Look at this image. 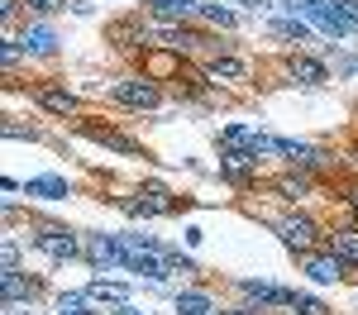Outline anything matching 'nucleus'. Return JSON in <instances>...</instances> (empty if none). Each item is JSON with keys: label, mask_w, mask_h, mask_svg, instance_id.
I'll return each mask as SVG.
<instances>
[{"label": "nucleus", "mask_w": 358, "mask_h": 315, "mask_svg": "<svg viewBox=\"0 0 358 315\" xmlns=\"http://www.w3.org/2000/svg\"><path fill=\"white\" fill-rule=\"evenodd\" d=\"M287 77L301 82V86H325V82H330V67L315 62V57H306V53H296L292 62H287Z\"/></svg>", "instance_id": "nucleus-8"}, {"label": "nucleus", "mask_w": 358, "mask_h": 315, "mask_svg": "<svg viewBox=\"0 0 358 315\" xmlns=\"http://www.w3.org/2000/svg\"><path fill=\"white\" fill-rule=\"evenodd\" d=\"M277 234H282V244H287L292 254H310L315 239H320V225H315L310 215H282V220H277Z\"/></svg>", "instance_id": "nucleus-4"}, {"label": "nucleus", "mask_w": 358, "mask_h": 315, "mask_svg": "<svg viewBox=\"0 0 358 315\" xmlns=\"http://www.w3.org/2000/svg\"><path fill=\"white\" fill-rule=\"evenodd\" d=\"M206 24H215V29H234L239 24V15L229 10V5H220V0H201V10H196Z\"/></svg>", "instance_id": "nucleus-18"}, {"label": "nucleus", "mask_w": 358, "mask_h": 315, "mask_svg": "<svg viewBox=\"0 0 358 315\" xmlns=\"http://www.w3.org/2000/svg\"><path fill=\"white\" fill-rule=\"evenodd\" d=\"M86 291H91V301H110V306H124V301H129V286H124V282H110V277L91 282Z\"/></svg>", "instance_id": "nucleus-19"}, {"label": "nucleus", "mask_w": 358, "mask_h": 315, "mask_svg": "<svg viewBox=\"0 0 358 315\" xmlns=\"http://www.w3.org/2000/svg\"><path fill=\"white\" fill-rule=\"evenodd\" d=\"M34 296H38V282L34 277H24L20 268L5 272V306H20V301H34Z\"/></svg>", "instance_id": "nucleus-15"}, {"label": "nucleus", "mask_w": 358, "mask_h": 315, "mask_svg": "<svg viewBox=\"0 0 358 315\" xmlns=\"http://www.w3.org/2000/svg\"><path fill=\"white\" fill-rule=\"evenodd\" d=\"M115 315H143V311H134V306L124 301V306H115Z\"/></svg>", "instance_id": "nucleus-31"}, {"label": "nucleus", "mask_w": 358, "mask_h": 315, "mask_svg": "<svg viewBox=\"0 0 358 315\" xmlns=\"http://www.w3.org/2000/svg\"><path fill=\"white\" fill-rule=\"evenodd\" d=\"M277 196L306 200V196H310V177H306V172H296V177H277Z\"/></svg>", "instance_id": "nucleus-21"}, {"label": "nucleus", "mask_w": 358, "mask_h": 315, "mask_svg": "<svg viewBox=\"0 0 358 315\" xmlns=\"http://www.w3.org/2000/svg\"><path fill=\"white\" fill-rule=\"evenodd\" d=\"M167 268H172V272H201V268H196V258L177 254V249H167Z\"/></svg>", "instance_id": "nucleus-26"}, {"label": "nucleus", "mask_w": 358, "mask_h": 315, "mask_svg": "<svg viewBox=\"0 0 358 315\" xmlns=\"http://www.w3.org/2000/svg\"><path fill=\"white\" fill-rule=\"evenodd\" d=\"M325 0H282V15H296V20H310Z\"/></svg>", "instance_id": "nucleus-24"}, {"label": "nucleus", "mask_w": 358, "mask_h": 315, "mask_svg": "<svg viewBox=\"0 0 358 315\" xmlns=\"http://www.w3.org/2000/svg\"><path fill=\"white\" fill-rule=\"evenodd\" d=\"M292 315H330L325 311V301H315V296H306V291H292Z\"/></svg>", "instance_id": "nucleus-23"}, {"label": "nucleus", "mask_w": 358, "mask_h": 315, "mask_svg": "<svg viewBox=\"0 0 358 315\" xmlns=\"http://www.w3.org/2000/svg\"><path fill=\"white\" fill-rule=\"evenodd\" d=\"M24 196L29 200H67V196H72V186H67V177H29Z\"/></svg>", "instance_id": "nucleus-10"}, {"label": "nucleus", "mask_w": 358, "mask_h": 315, "mask_svg": "<svg viewBox=\"0 0 358 315\" xmlns=\"http://www.w3.org/2000/svg\"><path fill=\"white\" fill-rule=\"evenodd\" d=\"M82 134H86V139H96V143H106V148H115V153H129V158L138 153L134 139H124V134H115V129H101V124H82Z\"/></svg>", "instance_id": "nucleus-17"}, {"label": "nucleus", "mask_w": 358, "mask_h": 315, "mask_svg": "<svg viewBox=\"0 0 358 315\" xmlns=\"http://www.w3.org/2000/svg\"><path fill=\"white\" fill-rule=\"evenodd\" d=\"M301 268H306V277H310V282L330 286V282H344L354 263H349V258H339L334 249H325V254H301Z\"/></svg>", "instance_id": "nucleus-3"}, {"label": "nucleus", "mask_w": 358, "mask_h": 315, "mask_svg": "<svg viewBox=\"0 0 358 315\" xmlns=\"http://www.w3.org/2000/svg\"><path fill=\"white\" fill-rule=\"evenodd\" d=\"M34 249H38V254H48L53 263H72V258L82 254L77 234H72L67 225H48V220H38V225H34Z\"/></svg>", "instance_id": "nucleus-1"}, {"label": "nucleus", "mask_w": 358, "mask_h": 315, "mask_svg": "<svg viewBox=\"0 0 358 315\" xmlns=\"http://www.w3.org/2000/svg\"><path fill=\"white\" fill-rule=\"evenodd\" d=\"M110 101L115 105H129V110H158L163 91H158L153 77H124V82L110 86Z\"/></svg>", "instance_id": "nucleus-2"}, {"label": "nucleus", "mask_w": 358, "mask_h": 315, "mask_svg": "<svg viewBox=\"0 0 358 315\" xmlns=\"http://www.w3.org/2000/svg\"><path fill=\"white\" fill-rule=\"evenodd\" d=\"M72 0H24L29 15H38V20H48V15H57V10H67Z\"/></svg>", "instance_id": "nucleus-25"}, {"label": "nucleus", "mask_w": 358, "mask_h": 315, "mask_svg": "<svg viewBox=\"0 0 358 315\" xmlns=\"http://www.w3.org/2000/svg\"><path fill=\"white\" fill-rule=\"evenodd\" d=\"M330 249H334L339 258L358 263V229H334V234H330Z\"/></svg>", "instance_id": "nucleus-22"}, {"label": "nucleus", "mask_w": 358, "mask_h": 315, "mask_svg": "<svg viewBox=\"0 0 358 315\" xmlns=\"http://www.w3.org/2000/svg\"><path fill=\"white\" fill-rule=\"evenodd\" d=\"M20 48H24V57H53L57 53V29L53 24H24L20 29Z\"/></svg>", "instance_id": "nucleus-7"}, {"label": "nucleus", "mask_w": 358, "mask_h": 315, "mask_svg": "<svg viewBox=\"0 0 358 315\" xmlns=\"http://www.w3.org/2000/svg\"><path fill=\"white\" fill-rule=\"evenodd\" d=\"M273 38H282V43H315V24L296 20V15H282V20H273Z\"/></svg>", "instance_id": "nucleus-11"}, {"label": "nucleus", "mask_w": 358, "mask_h": 315, "mask_svg": "<svg viewBox=\"0 0 358 315\" xmlns=\"http://www.w3.org/2000/svg\"><path fill=\"white\" fill-rule=\"evenodd\" d=\"M277 158H287L296 172H315L330 163V153L325 148H315V143H301V139H277Z\"/></svg>", "instance_id": "nucleus-5"}, {"label": "nucleus", "mask_w": 358, "mask_h": 315, "mask_svg": "<svg viewBox=\"0 0 358 315\" xmlns=\"http://www.w3.org/2000/svg\"><path fill=\"white\" fill-rule=\"evenodd\" d=\"M53 315H101V311L91 306V291H67V296H57Z\"/></svg>", "instance_id": "nucleus-20"}, {"label": "nucleus", "mask_w": 358, "mask_h": 315, "mask_svg": "<svg viewBox=\"0 0 358 315\" xmlns=\"http://www.w3.org/2000/svg\"><path fill=\"white\" fill-rule=\"evenodd\" d=\"M201 10V0H148V15L163 20V24H182Z\"/></svg>", "instance_id": "nucleus-9"}, {"label": "nucleus", "mask_w": 358, "mask_h": 315, "mask_svg": "<svg viewBox=\"0 0 358 315\" xmlns=\"http://www.w3.org/2000/svg\"><path fill=\"white\" fill-rule=\"evenodd\" d=\"M220 168H224V177H244V172L258 168V153H248L239 143H220Z\"/></svg>", "instance_id": "nucleus-12"}, {"label": "nucleus", "mask_w": 358, "mask_h": 315, "mask_svg": "<svg viewBox=\"0 0 358 315\" xmlns=\"http://www.w3.org/2000/svg\"><path fill=\"white\" fill-rule=\"evenodd\" d=\"M206 77L210 82H248V67L239 57H210L206 62Z\"/></svg>", "instance_id": "nucleus-16"}, {"label": "nucleus", "mask_w": 358, "mask_h": 315, "mask_svg": "<svg viewBox=\"0 0 358 315\" xmlns=\"http://www.w3.org/2000/svg\"><path fill=\"white\" fill-rule=\"evenodd\" d=\"M20 5H24V0H0V20H5V24H10V20H15V15H20Z\"/></svg>", "instance_id": "nucleus-28"}, {"label": "nucleus", "mask_w": 358, "mask_h": 315, "mask_svg": "<svg viewBox=\"0 0 358 315\" xmlns=\"http://www.w3.org/2000/svg\"><path fill=\"white\" fill-rule=\"evenodd\" d=\"M34 101H38L48 115H77V96H72V91H62V86H43Z\"/></svg>", "instance_id": "nucleus-14"}, {"label": "nucleus", "mask_w": 358, "mask_h": 315, "mask_svg": "<svg viewBox=\"0 0 358 315\" xmlns=\"http://www.w3.org/2000/svg\"><path fill=\"white\" fill-rule=\"evenodd\" d=\"M177 315H220V311H215L210 291H201V286H187V291H177Z\"/></svg>", "instance_id": "nucleus-13"}, {"label": "nucleus", "mask_w": 358, "mask_h": 315, "mask_svg": "<svg viewBox=\"0 0 358 315\" xmlns=\"http://www.w3.org/2000/svg\"><path fill=\"white\" fill-rule=\"evenodd\" d=\"M349 205H354V210H358V186H349Z\"/></svg>", "instance_id": "nucleus-32"}, {"label": "nucleus", "mask_w": 358, "mask_h": 315, "mask_svg": "<svg viewBox=\"0 0 358 315\" xmlns=\"http://www.w3.org/2000/svg\"><path fill=\"white\" fill-rule=\"evenodd\" d=\"M248 306L268 311V306H292V286H277V282H239Z\"/></svg>", "instance_id": "nucleus-6"}, {"label": "nucleus", "mask_w": 358, "mask_h": 315, "mask_svg": "<svg viewBox=\"0 0 358 315\" xmlns=\"http://www.w3.org/2000/svg\"><path fill=\"white\" fill-rule=\"evenodd\" d=\"M220 315H258V306H234V311H220Z\"/></svg>", "instance_id": "nucleus-30"}, {"label": "nucleus", "mask_w": 358, "mask_h": 315, "mask_svg": "<svg viewBox=\"0 0 358 315\" xmlns=\"http://www.w3.org/2000/svg\"><path fill=\"white\" fill-rule=\"evenodd\" d=\"M239 5H244V10H253V15H263V10H268L273 0H239Z\"/></svg>", "instance_id": "nucleus-29"}, {"label": "nucleus", "mask_w": 358, "mask_h": 315, "mask_svg": "<svg viewBox=\"0 0 358 315\" xmlns=\"http://www.w3.org/2000/svg\"><path fill=\"white\" fill-rule=\"evenodd\" d=\"M0 263H5V272H15V268H20V244H15V239H5V254H0Z\"/></svg>", "instance_id": "nucleus-27"}]
</instances>
